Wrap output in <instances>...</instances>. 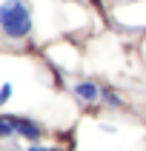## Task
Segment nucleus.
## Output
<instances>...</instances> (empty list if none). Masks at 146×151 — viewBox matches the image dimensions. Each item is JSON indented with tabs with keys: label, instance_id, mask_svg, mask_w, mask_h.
Instances as JSON below:
<instances>
[{
	"label": "nucleus",
	"instance_id": "obj_1",
	"mask_svg": "<svg viewBox=\"0 0 146 151\" xmlns=\"http://www.w3.org/2000/svg\"><path fill=\"white\" fill-rule=\"evenodd\" d=\"M0 32L9 40H26L32 34V12L23 0H3L0 3Z\"/></svg>",
	"mask_w": 146,
	"mask_h": 151
},
{
	"label": "nucleus",
	"instance_id": "obj_2",
	"mask_svg": "<svg viewBox=\"0 0 146 151\" xmlns=\"http://www.w3.org/2000/svg\"><path fill=\"white\" fill-rule=\"evenodd\" d=\"M72 91H75V97H77L80 103H89V106H92V103L100 100L103 88H100L97 83H92V80H80V83H75V88H72Z\"/></svg>",
	"mask_w": 146,
	"mask_h": 151
},
{
	"label": "nucleus",
	"instance_id": "obj_3",
	"mask_svg": "<svg viewBox=\"0 0 146 151\" xmlns=\"http://www.w3.org/2000/svg\"><path fill=\"white\" fill-rule=\"evenodd\" d=\"M17 137H23L29 143H37L43 137V128H40V123L32 120V117H17Z\"/></svg>",
	"mask_w": 146,
	"mask_h": 151
},
{
	"label": "nucleus",
	"instance_id": "obj_4",
	"mask_svg": "<svg viewBox=\"0 0 146 151\" xmlns=\"http://www.w3.org/2000/svg\"><path fill=\"white\" fill-rule=\"evenodd\" d=\"M15 134H17V117L15 114H0V140H9Z\"/></svg>",
	"mask_w": 146,
	"mask_h": 151
},
{
	"label": "nucleus",
	"instance_id": "obj_5",
	"mask_svg": "<svg viewBox=\"0 0 146 151\" xmlns=\"http://www.w3.org/2000/svg\"><path fill=\"white\" fill-rule=\"evenodd\" d=\"M100 100L106 103V106H112V109H120V106H123V100L118 97V91H112V88H103Z\"/></svg>",
	"mask_w": 146,
	"mask_h": 151
},
{
	"label": "nucleus",
	"instance_id": "obj_6",
	"mask_svg": "<svg viewBox=\"0 0 146 151\" xmlns=\"http://www.w3.org/2000/svg\"><path fill=\"white\" fill-rule=\"evenodd\" d=\"M9 97H12V83H3V86H0V106H3Z\"/></svg>",
	"mask_w": 146,
	"mask_h": 151
},
{
	"label": "nucleus",
	"instance_id": "obj_7",
	"mask_svg": "<svg viewBox=\"0 0 146 151\" xmlns=\"http://www.w3.org/2000/svg\"><path fill=\"white\" fill-rule=\"evenodd\" d=\"M26 151H52V148H43V145H29Z\"/></svg>",
	"mask_w": 146,
	"mask_h": 151
}]
</instances>
